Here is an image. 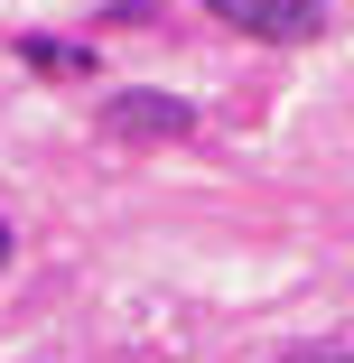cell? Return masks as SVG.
I'll return each mask as SVG.
<instances>
[{
  "label": "cell",
  "instance_id": "6da1fadb",
  "mask_svg": "<svg viewBox=\"0 0 354 363\" xmlns=\"http://www.w3.org/2000/svg\"><path fill=\"white\" fill-rule=\"evenodd\" d=\"M224 28H243V38H261V47H308V38H326V0H205Z\"/></svg>",
  "mask_w": 354,
  "mask_h": 363
},
{
  "label": "cell",
  "instance_id": "7a4b0ae2",
  "mask_svg": "<svg viewBox=\"0 0 354 363\" xmlns=\"http://www.w3.org/2000/svg\"><path fill=\"white\" fill-rule=\"evenodd\" d=\"M187 121H196V112H187L177 94H150V84L103 103V140H121V150H140V140H177Z\"/></svg>",
  "mask_w": 354,
  "mask_h": 363
},
{
  "label": "cell",
  "instance_id": "3957f363",
  "mask_svg": "<svg viewBox=\"0 0 354 363\" xmlns=\"http://www.w3.org/2000/svg\"><path fill=\"white\" fill-rule=\"evenodd\" d=\"M270 363H354V354H345V345H280Z\"/></svg>",
  "mask_w": 354,
  "mask_h": 363
},
{
  "label": "cell",
  "instance_id": "277c9868",
  "mask_svg": "<svg viewBox=\"0 0 354 363\" xmlns=\"http://www.w3.org/2000/svg\"><path fill=\"white\" fill-rule=\"evenodd\" d=\"M28 65H47V75H84V56H75V47H28Z\"/></svg>",
  "mask_w": 354,
  "mask_h": 363
},
{
  "label": "cell",
  "instance_id": "5b68a950",
  "mask_svg": "<svg viewBox=\"0 0 354 363\" xmlns=\"http://www.w3.org/2000/svg\"><path fill=\"white\" fill-rule=\"evenodd\" d=\"M0 270H10V224H0Z\"/></svg>",
  "mask_w": 354,
  "mask_h": 363
}]
</instances>
